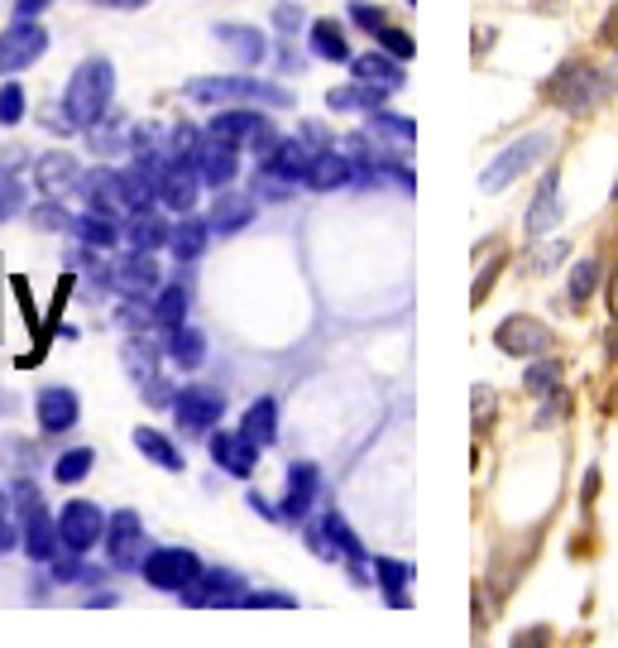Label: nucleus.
Instances as JSON below:
<instances>
[{"label": "nucleus", "mask_w": 618, "mask_h": 648, "mask_svg": "<svg viewBox=\"0 0 618 648\" xmlns=\"http://www.w3.org/2000/svg\"><path fill=\"white\" fill-rule=\"evenodd\" d=\"M111 96H116V68L106 63V58H87V63L68 77L63 120L77 130H92L96 120L111 116Z\"/></svg>", "instance_id": "f257e3e1"}, {"label": "nucleus", "mask_w": 618, "mask_h": 648, "mask_svg": "<svg viewBox=\"0 0 618 648\" xmlns=\"http://www.w3.org/2000/svg\"><path fill=\"white\" fill-rule=\"evenodd\" d=\"M609 92H614V82L604 77L595 63H585V58H566V63L552 72V82H547V96L561 106V111H571V116L599 111V106L609 101Z\"/></svg>", "instance_id": "f03ea898"}, {"label": "nucleus", "mask_w": 618, "mask_h": 648, "mask_svg": "<svg viewBox=\"0 0 618 648\" xmlns=\"http://www.w3.org/2000/svg\"><path fill=\"white\" fill-rule=\"evenodd\" d=\"M10 500L20 504V538H24V552H29L34 562H53L58 557V543H63V533H58V519L44 509L39 500V485L34 480H15L10 485Z\"/></svg>", "instance_id": "7ed1b4c3"}, {"label": "nucleus", "mask_w": 618, "mask_h": 648, "mask_svg": "<svg viewBox=\"0 0 618 648\" xmlns=\"http://www.w3.org/2000/svg\"><path fill=\"white\" fill-rule=\"evenodd\" d=\"M187 96L202 106H221V101H240V106H293V92L274 87L259 77H197L187 82Z\"/></svg>", "instance_id": "20e7f679"}, {"label": "nucleus", "mask_w": 618, "mask_h": 648, "mask_svg": "<svg viewBox=\"0 0 618 648\" xmlns=\"http://www.w3.org/2000/svg\"><path fill=\"white\" fill-rule=\"evenodd\" d=\"M547 149H552V135H547V130H532V135H523L518 144H504V154H499V159H494L489 168H484L480 188H484V192H504L508 183H513V178H523L528 168L537 164Z\"/></svg>", "instance_id": "39448f33"}, {"label": "nucleus", "mask_w": 618, "mask_h": 648, "mask_svg": "<svg viewBox=\"0 0 618 648\" xmlns=\"http://www.w3.org/2000/svg\"><path fill=\"white\" fill-rule=\"evenodd\" d=\"M144 581L154 586V591H178L183 596L192 581L202 576V557L197 552H187V548H154V552H144Z\"/></svg>", "instance_id": "423d86ee"}, {"label": "nucleus", "mask_w": 618, "mask_h": 648, "mask_svg": "<svg viewBox=\"0 0 618 648\" xmlns=\"http://www.w3.org/2000/svg\"><path fill=\"white\" fill-rule=\"evenodd\" d=\"M221 413H226V394L211 389V384H187L173 399V418L183 437H206V432L221 423Z\"/></svg>", "instance_id": "0eeeda50"}, {"label": "nucleus", "mask_w": 618, "mask_h": 648, "mask_svg": "<svg viewBox=\"0 0 618 648\" xmlns=\"http://www.w3.org/2000/svg\"><path fill=\"white\" fill-rule=\"evenodd\" d=\"M144 519L135 509H120L106 519V557L116 572H140L144 567Z\"/></svg>", "instance_id": "6e6552de"}, {"label": "nucleus", "mask_w": 618, "mask_h": 648, "mask_svg": "<svg viewBox=\"0 0 618 648\" xmlns=\"http://www.w3.org/2000/svg\"><path fill=\"white\" fill-rule=\"evenodd\" d=\"M58 533H63V548L92 552L106 538V514L92 500H68L63 514H58Z\"/></svg>", "instance_id": "1a4fd4ad"}, {"label": "nucleus", "mask_w": 618, "mask_h": 648, "mask_svg": "<svg viewBox=\"0 0 618 648\" xmlns=\"http://www.w3.org/2000/svg\"><path fill=\"white\" fill-rule=\"evenodd\" d=\"M44 48H48V29H44V24H34V20L10 24V29L0 34V77L24 72L34 58H44Z\"/></svg>", "instance_id": "9d476101"}, {"label": "nucleus", "mask_w": 618, "mask_h": 648, "mask_svg": "<svg viewBox=\"0 0 618 648\" xmlns=\"http://www.w3.org/2000/svg\"><path fill=\"white\" fill-rule=\"evenodd\" d=\"M245 596H250L245 576L230 567H202V576L183 591L187 605H245Z\"/></svg>", "instance_id": "9b49d317"}, {"label": "nucleus", "mask_w": 618, "mask_h": 648, "mask_svg": "<svg viewBox=\"0 0 618 648\" xmlns=\"http://www.w3.org/2000/svg\"><path fill=\"white\" fill-rule=\"evenodd\" d=\"M206 188L197 159H168L159 178V202L168 212H192L197 207V192Z\"/></svg>", "instance_id": "f8f14e48"}, {"label": "nucleus", "mask_w": 618, "mask_h": 648, "mask_svg": "<svg viewBox=\"0 0 618 648\" xmlns=\"http://www.w3.org/2000/svg\"><path fill=\"white\" fill-rule=\"evenodd\" d=\"M494 341H499V351H504V356H523V360H532V356H542V351H547L552 332L542 327L537 317H528V312H518V317H504V322H499V332H494Z\"/></svg>", "instance_id": "ddd939ff"}, {"label": "nucleus", "mask_w": 618, "mask_h": 648, "mask_svg": "<svg viewBox=\"0 0 618 648\" xmlns=\"http://www.w3.org/2000/svg\"><path fill=\"white\" fill-rule=\"evenodd\" d=\"M159 250H135L130 245V255L125 260H116V269H111V279H116V288L120 293H140V298H154L159 293Z\"/></svg>", "instance_id": "4468645a"}, {"label": "nucleus", "mask_w": 618, "mask_h": 648, "mask_svg": "<svg viewBox=\"0 0 618 648\" xmlns=\"http://www.w3.org/2000/svg\"><path fill=\"white\" fill-rule=\"evenodd\" d=\"M192 159H197V168H202V178H206V188H230L240 178V149L235 144H221V140H211L206 135L202 140V149L192 154Z\"/></svg>", "instance_id": "2eb2a0df"}, {"label": "nucleus", "mask_w": 618, "mask_h": 648, "mask_svg": "<svg viewBox=\"0 0 618 648\" xmlns=\"http://www.w3.org/2000/svg\"><path fill=\"white\" fill-rule=\"evenodd\" d=\"M317 495H322V471L312 461H293L288 466V495L278 509H283V519H307Z\"/></svg>", "instance_id": "dca6fc26"}, {"label": "nucleus", "mask_w": 618, "mask_h": 648, "mask_svg": "<svg viewBox=\"0 0 618 648\" xmlns=\"http://www.w3.org/2000/svg\"><path fill=\"white\" fill-rule=\"evenodd\" d=\"M34 408H39V428H44V432H68V428L82 418L77 394L63 389V384H48V389H39Z\"/></svg>", "instance_id": "f3484780"}, {"label": "nucleus", "mask_w": 618, "mask_h": 648, "mask_svg": "<svg viewBox=\"0 0 618 648\" xmlns=\"http://www.w3.org/2000/svg\"><path fill=\"white\" fill-rule=\"evenodd\" d=\"M211 461L230 476H250L254 461H259V447H254L245 432H211Z\"/></svg>", "instance_id": "a211bd4d"}, {"label": "nucleus", "mask_w": 618, "mask_h": 648, "mask_svg": "<svg viewBox=\"0 0 618 648\" xmlns=\"http://www.w3.org/2000/svg\"><path fill=\"white\" fill-rule=\"evenodd\" d=\"M355 159H346V154H331V149H317L312 154V164H307V178L302 183L307 188H317V192H336V188H346V183H355Z\"/></svg>", "instance_id": "6ab92c4d"}, {"label": "nucleus", "mask_w": 618, "mask_h": 648, "mask_svg": "<svg viewBox=\"0 0 618 648\" xmlns=\"http://www.w3.org/2000/svg\"><path fill=\"white\" fill-rule=\"evenodd\" d=\"M211 231L216 236H235V231H245V226L254 221V197L250 192H230L221 188V197H216V207H211Z\"/></svg>", "instance_id": "aec40b11"}, {"label": "nucleus", "mask_w": 618, "mask_h": 648, "mask_svg": "<svg viewBox=\"0 0 618 648\" xmlns=\"http://www.w3.org/2000/svg\"><path fill=\"white\" fill-rule=\"evenodd\" d=\"M34 178H39V192H48V197H63L68 188L82 183V168H77V159H72V154L53 149V154H44V159L34 164Z\"/></svg>", "instance_id": "412c9836"}, {"label": "nucleus", "mask_w": 618, "mask_h": 648, "mask_svg": "<svg viewBox=\"0 0 618 648\" xmlns=\"http://www.w3.org/2000/svg\"><path fill=\"white\" fill-rule=\"evenodd\" d=\"M77 192H82V202L96 207V212H111V216L125 212V197H120V173H111V168H92V173H82Z\"/></svg>", "instance_id": "4be33fe9"}, {"label": "nucleus", "mask_w": 618, "mask_h": 648, "mask_svg": "<svg viewBox=\"0 0 618 648\" xmlns=\"http://www.w3.org/2000/svg\"><path fill=\"white\" fill-rule=\"evenodd\" d=\"M398 63H403V58H393L389 48H379V53H360L350 68H355V82H369V87L398 92V87L408 82V77H403V68H398Z\"/></svg>", "instance_id": "5701e85b"}, {"label": "nucleus", "mask_w": 618, "mask_h": 648, "mask_svg": "<svg viewBox=\"0 0 618 648\" xmlns=\"http://www.w3.org/2000/svg\"><path fill=\"white\" fill-rule=\"evenodd\" d=\"M120 236H125L135 250H163L168 240H173V226H168L163 216H154V207H144V212H130V221Z\"/></svg>", "instance_id": "b1692460"}, {"label": "nucleus", "mask_w": 618, "mask_h": 648, "mask_svg": "<svg viewBox=\"0 0 618 648\" xmlns=\"http://www.w3.org/2000/svg\"><path fill=\"white\" fill-rule=\"evenodd\" d=\"M216 39H221V44H226L230 53H235L245 68L264 63V53H269L264 34H259V29H250V24H216Z\"/></svg>", "instance_id": "393cba45"}, {"label": "nucleus", "mask_w": 618, "mask_h": 648, "mask_svg": "<svg viewBox=\"0 0 618 648\" xmlns=\"http://www.w3.org/2000/svg\"><path fill=\"white\" fill-rule=\"evenodd\" d=\"M556 183H561L556 173L542 178L537 197H532V207H528V236H542V231H552V226L561 221V192H556Z\"/></svg>", "instance_id": "a878e982"}, {"label": "nucleus", "mask_w": 618, "mask_h": 648, "mask_svg": "<svg viewBox=\"0 0 618 648\" xmlns=\"http://www.w3.org/2000/svg\"><path fill=\"white\" fill-rule=\"evenodd\" d=\"M72 236H77L87 250H106V245H116L120 240V226L111 221V212L87 207L82 216H72Z\"/></svg>", "instance_id": "bb28decb"}, {"label": "nucleus", "mask_w": 618, "mask_h": 648, "mask_svg": "<svg viewBox=\"0 0 618 648\" xmlns=\"http://www.w3.org/2000/svg\"><path fill=\"white\" fill-rule=\"evenodd\" d=\"M307 44H312V53L317 58H326V63H350V39H346V29L336 20H312Z\"/></svg>", "instance_id": "cd10ccee"}, {"label": "nucleus", "mask_w": 618, "mask_h": 648, "mask_svg": "<svg viewBox=\"0 0 618 648\" xmlns=\"http://www.w3.org/2000/svg\"><path fill=\"white\" fill-rule=\"evenodd\" d=\"M206 236H211V221H206V216H187V221L173 226V240H168V250H173V260L192 264V260H202Z\"/></svg>", "instance_id": "c85d7f7f"}, {"label": "nucleus", "mask_w": 618, "mask_h": 648, "mask_svg": "<svg viewBox=\"0 0 618 648\" xmlns=\"http://www.w3.org/2000/svg\"><path fill=\"white\" fill-rule=\"evenodd\" d=\"M240 432H245L254 447H274L278 442V404L274 399H254L250 413L240 418Z\"/></svg>", "instance_id": "c756f323"}, {"label": "nucleus", "mask_w": 618, "mask_h": 648, "mask_svg": "<svg viewBox=\"0 0 618 648\" xmlns=\"http://www.w3.org/2000/svg\"><path fill=\"white\" fill-rule=\"evenodd\" d=\"M254 130H259V116L254 111H245V106H240V111H221V116H211V125H206V135L211 140H221V144H245Z\"/></svg>", "instance_id": "7c9ffc66"}, {"label": "nucleus", "mask_w": 618, "mask_h": 648, "mask_svg": "<svg viewBox=\"0 0 618 648\" xmlns=\"http://www.w3.org/2000/svg\"><path fill=\"white\" fill-rule=\"evenodd\" d=\"M307 164H312V149H307L302 140H278L274 154L264 159V168H274V173L293 178V183H302V178H307Z\"/></svg>", "instance_id": "2f4dec72"}, {"label": "nucleus", "mask_w": 618, "mask_h": 648, "mask_svg": "<svg viewBox=\"0 0 618 648\" xmlns=\"http://www.w3.org/2000/svg\"><path fill=\"white\" fill-rule=\"evenodd\" d=\"M374 581H379V591L389 596L393 610H408V581H412V562H393V557H379L374 562Z\"/></svg>", "instance_id": "473e14b6"}, {"label": "nucleus", "mask_w": 618, "mask_h": 648, "mask_svg": "<svg viewBox=\"0 0 618 648\" xmlns=\"http://www.w3.org/2000/svg\"><path fill=\"white\" fill-rule=\"evenodd\" d=\"M384 96H389L384 87L355 82V87H331V92H326V106H331V111H379Z\"/></svg>", "instance_id": "72a5a7b5"}, {"label": "nucleus", "mask_w": 618, "mask_h": 648, "mask_svg": "<svg viewBox=\"0 0 618 648\" xmlns=\"http://www.w3.org/2000/svg\"><path fill=\"white\" fill-rule=\"evenodd\" d=\"M187 288L183 284H168L154 293V327H163V332H173V327H183V317H187Z\"/></svg>", "instance_id": "f704fd0d"}, {"label": "nucleus", "mask_w": 618, "mask_h": 648, "mask_svg": "<svg viewBox=\"0 0 618 648\" xmlns=\"http://www.w3.org/2000/svg\"><path fill=\"white\" fill-rule=\"evenodd\" d=\"M135 447L149 456V461H159L163 471H183V452H178L173 437H163L159 428H135Z\"/></svg>", "instance_id": "c9c22d12"}, {"label": "nucleus", "mask_w": 618, "mask_h": 648, "mask_svg": "<svg viewBox=\"0 0 618 648\" xmlns=\"http://www.w3.org/2000/svg\"><path fill=\"white\" fill-rule=\"evenodd\" d=\"M168 356H173L183 370H197L202 360H206V336H202L197 327H187V322H183V327H173V332H168Z\"/></svg>", "instance_id": "e433bc0d"}, {"label": "nucleus", "mask_w": 618, "mask_h": 648, "mask_svg": "<svg viewBox=\"0 0 618 648\" xmlns=\"http://www.w3.org/2000/svg\"><path fill=\"white\" fill-rule=\"evenodd\" d=\"M92 466H96V452L92 447H72V452H63L53 461V480H58V485H77V480L92 476Z\"/></svg>", "instance_id": "4c0bfd02"}, {"label": "nucleus", "mask_w": 618, "mask_h": 648, "mask_svg": "<svg viewBox=\"0 0 618 648\" xmlns=\"http://www.w3.org/2000/svg\"><path fill=\"white\" fill-rule=\"evenodd\" d=\"M523 389L537 394V399L556 394V389H561V365H556V360H532L528 375H523Z\"/></svg>", "instance_id": "58836bf2"}, {"label": "nucleus", "mask_w": 618, "mask_h": 648, "mask_svg": "<svg viewBox=\"0 0 618 648\" xmlns=\"http://www.w3.org/2000/svg\"><path fill=\"white\" fill-rule=\"evenodd\" d=\"M20 212H24V183L15 168L0 164V221H10V216H20Z\"/></svg>", "instance_id": "ea45409f"}, {"label": "nucleus", "mask_w": 618, "mask_h": 648, "mask_svg": "<svg viewBox=\"0 0 618 648\" xmlns=\"http://www.w3.org/2000/svg\"><path fill=\"white\" fill-rule=\"evenodd\" d=\"M53 576H58V581H87V586H96L106 572L87 567V562H82V552L68 548V557H53Z\"/></svg>", "instance_id": "a19ab883"}, {"label": "nucleus", "mask_w": 618, "mask_h": 648, "mask_svg": "<svg viewBox=\"0 0 618 648\" xmlns=\"http://www.w3.org/2000/svg\"><path fill=\"white\" fill-rule=\"evenodd\" d=\"M254 192H259L264 202H288L293 197V178H283V173H274V168L259 164V173H254Z\"/></svg>", "instance_id": "79ce46f5"}, {"label": "nucleus", "mask_w": 618, "mask_h": 648, "mask_svg": "<svg viewBox=\"0 0 618 648\" xmlns=\"http://www.w3.org/2000/svg\"><path fill=\"white\" fill-rule=\"evenodd\" d=\"M595 284H599V260H580L575 269H571V303L580 308L590 293H595Z\"/></svg>", "instance_id": "37998d69"}, {"label": "nucleus", "mask_w": 618, "mask_h": 648, "mask_svg": "<svg viewBox=\"0 0 618 648\" xmlns=\"http://www.w3.org/2000/svg\"><path fill=\"white\" fill-rule=\"evenodd\" d=\"M374 39H379L384 48H389V53H393V58H403V63H408V58H412V53H417V44H412V39H408V34H403V29H398V24H393V20H384V24H379V29H374Z\"/></svg>", "instance_id": "c03bdc74"}, {"label": "nucleus", "mask_w": 618, "mask_h": 648, "mask_svg": "<svg viewBox=\"0 0 618 648\" xmlns=\"http://www.w3.org/2000/svg\"><path fill=\"white\" fill-rule=\"evenodd\" d=\"M87 135H92V149H96V154H116L120 144H125V135H120V125H116L111 116H106V120H96V125L87 130Z\"/></svg>", "instance_id": "a18cd8bd"}, {"label": "nucleus", "mask_w": 618, "mask_h": 648, "mask_svg": "<svg viewBox=\"0 0 618 648\" xmlns=\"http://www.w3.org/2000/svg\"><path fill=\"white\" fill-rule=\"evenodd\" d=\"M504 264H508V250H499V255H494V260L475 274V288H470V303H484V298H489V288H494V279L504 274Z\"/></svg>", "instance_id": "49530a36"}, {"label": "nucleus", "mask_w": 618, "mask_h": 648, "mask_svg": "<svg viewBox=\"0 0 618 648\" xmlns=\"http://www.w3.org/2000/svg\"><path fill=\"white\" fill-rule=\"evenodd\" d=\"M20 120H24V92L15 82H5L0 87V125H20Z\"/></svg>", "instance_id": "de8ad7c7"}, {"label": "nucleus", "mask_w": 618, "mask_h": 648, "mask_svg": "<svg viewBox=\"0 0 618 648\" xmlns=\"http://www.w3.org/2000/svg\"><path fill=\"white\" fill-rule=\"evenodd\" d=\"M34 226H39V231H63V226H72V221H68V212L58 207L53 197H48V202L34 207Z\"/></svg>", "instance_id": "09e8293b"}, {"label": "nucleus", "mask_w": 618, "mask_h": 648, "mask_svg": "<svg viewBox=\"0 0 618 648\" xmlns=\"http://www.w3.org/2000/svg\"><path fill=\"white\" fill-rule=\"evenodd\" d=\"M140 394H144V404H173V399H178V389L159 375V370H154V375L140 384Z\"/></svg>", "instance_id": "8fccbe9b"}, {"label": "nucleus", "mask_w": 618, "mask_h": 648, "mask_svg": "<svg viewBox=\"0 0 618 648\" xmlns=\"http://www.w3.org/2000/svg\"><path fill=\"white\" fill-rule=\"evenodd\" d=\"M245 605H250V610H293L298 600L288 596V591H250Z\"/></svg>", "instance_id": "3c124183"}, {"label": "nucleus", "mask_w": 618, "mask_h": 648, "mask_svg": "<svg viewBox=\"0 0 618 648\" xmlns=\"http://www.w3.org/2000/svg\"><path fill=\"white\" fill-rule=\"evenodd\" d=\"M384 20H389V15H384L379 5H365V0H355V5H350V24H360L365 34H374Z\"/></svg>", "instance_id": "603ef678"}, {"label": "nucleus", "mask_w": 618, "mask_h": 648, "mask_svg": "<svg viewBox=\"0 0 618 648\" xmlns=\"http://www.w3.org/2000/svg\"><path fill=\"white\" fill-rule=\"evenodd\" d=\"M274 29L278 34H298L302 29V10L293 5V0H283V5L274 10Z\"/></svg>", "instance_id": "864d4df0"}, {"label": "nucleus", "mask_w": 618, "mask_h": 648, "mask_svg": "<svg viewBox=\"0 0 618 648\" xmlns=\"http://www.w3.org/2000/svg\"><path fill=\"white\" fill-rule=\"evenodd\" d=\"M494 404H499V399H494V389H484V384H480V389H475V423H480V428H489Z\"/></svg>", "instance_id": "5fc2aeb1"}, {"label": "nucleus", "mask_w": 618, "mask_h": 648, "mask_svg": "<svg viewBox=\"0 0 618 648\" xmlns=\"http://www.w3.org/2000/svg\"><path fill=\"white\" fill-rule=\"evenodd\" d=\"M24 538H20V528H15V519L10 514H0V552H10V548H20Z\"/></svg>", "instance_id": "6e6d98bb"}, {"label": "nucleus", "mask_w": 618, "mask_h": 648, "mask_svg": "<svg viewBox=\"0 0 618 648\" xmlns=\"http://www.w3.org/2000/svg\"><path fill=\"white\" fill-rule=\"evenodd\" d=\"M302 144H307L312 154L326 149V125H317V120H307V125H302Z\"/></svg>", "instance_id": "4d7b16f0"}, {"label": "nucleus", "mask_w": 618, "mask_h": 648, "mask_svg": "<svg viewBox=\"0 0 618 648\" xmlns=\"http://www.w3.org/2000/svg\"><path fill=\"white\" fill-rule=\"evenodd\" d=\"M566 408H571V399H566V394H552L547 413H537V423H561V418H566Z\"/></svg>", "instance_id": "13d9d810"}, {"label": "nucleus", "mask_w": 618, "mask_h": 648, "mask_svg": "<svg viewBox=\"0 0 618 648\" xmlns=\"http://www.w3.org/2000/svg\"><path fill=\"white\" fill-rule=\"evenodd\" d=\"M599 39L609 44V48H618V5L609 10V15H604V24H599Z\"/></svg>", "instance_id": "bf43d9fd"}, {"label": "nucleus", "mask_w": 618, "mask_h": 648, "mask_svg": "<svg viewBox=\"0 0 618 648\" xmlns=\"http://www.w3.org/2000/svg\"><path fill=\"white\" fill-rule=\"evenodd\" d=\"M44 5H53V0H15V15H20V20H34Z\"/></svg>", "instance_id": "052dcab7"}, {"label": "nucleus", "mask_w": 618, "mask_h": 648, "mask_svg": "<svg viewBox=\"0 0 618 648\" xmlns=\"http://www.w3.org/2000/svg\"><path fill=\"white\" fill-rule=\"evenodd\" d=\"M609 312L618 317V264H614V279H609Z\"/></svg>", "instance_id": "680f3d73"}, {"label": "nucleus", "mask_w": 618, "mask_h": 648, "mask_svg": "<svg viewBox=\"0 0 618 648\" xmlns=\"http://www.w3.org/2000/svg\"><path fill=\"white\" fill-rule=\"evenodd\" d=\"M10 504H15L10 500V490H0V514H10Z\"/></svg>", "instance_id": "e2e57ef3"}, {"label": "nucleus", "mask_w": 618, "mask_h": 648, "mask_svg": "<svg viewBox=\"0 0 618 648\" xmlns=\"http://www.w3.org/2000/svg\"><path fill=\"white\" fill-rule=\"evenodd\" d=\"M106 5H125V10H135V5H144V0H106Z\"/></svg>", "instance_id": "0e129e2a"}, {"label": "nucleus", "mask_w": 618, "mask_h": 648, "mask_svg": "<svg viewBox=\"0 0 618 648\" xmlns=\"http://www.w3.org/2000/svg\"><path fill=\"white\" fill-rule=\"evenodd\" d=\"M614 197H618V188H614Z\"/></svg>", "instance_id": "69168bd1"}]
</instances>
